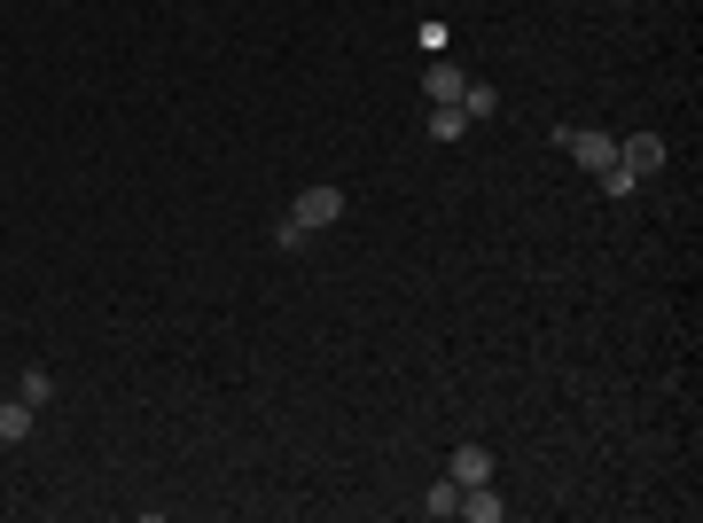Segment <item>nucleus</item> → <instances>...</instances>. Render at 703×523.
<instances>
[{
    "instance_id": "9b49d317",
    "label": "nucleus",
    "mask_w": 703,
    "mask_h": 523,
    "mask_svg": "<svg viewBox=\"0 0 703 523\" xmlns=\"http://www.w3.org/2000/svg\"><path fill=\"white\" fill-rule=\"evenodd\" d=\"M17 399L47 406V399H55V375H47V368H24V375H17Z\"/></svg>"
},
{
    "instance_id": "f03ea898",
    "label": "nucleus",
    "mask_w": 703,
    "mask_h": 523,
    "mask_svg": "<svg viewBox=\"0 0 703 523\" xmlns=\"http://www.w3.org/2000/svg\"><path fill=\"white\" fill-rule=\"evenodd\" d=\"M290 219H298L305 235H321V227H336V219H344V188H305V196L290 204Z\"/></svg>"
},
{
    "instance_id": "423d86ee",
    "label": "nucleus",
    "mask_w": 703,
    "mask_h": 523,
    "mask_svg": "<svg viewBox=\"0 0 703 523\" xmlns=\"http://www.w3.org/2000/svg\"><path fill=\"white\" fill-rule=\"evenodd\" d=\"M32 414H40L32 399H0V446H24L32 438Z\"/></svg>"
},
{
    "instance_id": "20e7f679",
    "label": "nucleus",
    "mask_w": 703,
    "mask_h": 523,
    "mask_svg": "<svg viewBox=\"0 0 703 523\" xmlns=\"http://www.w3.org/2000/svg\"><path fill=\"white\" fill-rule=\"evenodd\" d=\"M446 477H454L462 492H469V484H493V454L469 438V446H454V469H446Z\"/></svg>"
},
{
    "instance_id": "1a4fd4ad",
    "label": "nucleus",
    "mask_w": 703,
    "mask_h": 523,
    "mask_svg": "<svg viewBox=\"0 0 703 523\" xmlns=\"http://www.w3.org/2000/svg\"><path fill=\"white\" fill-rule=\"evenodd\" d=\"M462 133H469L462 102H430V141H462Z\"/></svg>"
},
{
    "instance_id": "7ed1b4c3",
    "label": "nucleus",
    "mask_w": 703,
    "mask_h": 523,
    "mask_svg": "<svg viewBox=\"0 0 703 523\" xmlns=\"http://www.w3.org/2000/svg\"><path fill=\"white\" fill-rule=\"evenodd\" d=\"M618 164L634 172V181H649V172H664V133H626V141H618Z\"/></svg>"
},
{
    "instance_id": "f257e3e1",
    "label": "nucleus",
    "mask_w": 703,
    "mask_h": 523,
    "mask_svg": "<svg viewBox=\"0 0 703 523\" xmlns=\"http://www.w3.org/2000/svg\"><path fill=\"white\" fill-rule=\"evenodd\" d=\"M555 149H571L578 156V172H609V164H618V133H602V126H555Z\"/></svg>"
},
{
    "instance_id": "6e6552de",
    "label": "nucleus",
    "mask_w": 703,
    "mask_h": 523,
    "mask_svg": "<svg viewBox=\"0 0 703 523\" xmlns=\"http://www.w3.org/2000/svg\"><path fill=\"white\" fill-rule=\"evenodd\" d=\"M462 515H469V523H500L508 508H500V492H493V484H469V492H462Z\"/></svg>"
},
{
    "instance_id": "39448f33",
    "label": "nucleus",
    "mask_w": 703,
    "mask_h": 523,
    "mask_svg": "<svg viewBox=\"0 0 703 523\" xmlns=\"http://www.w3.org/2000/svg\"><path fill=\"white\" fill-rule=\"evenodd\" d=\"M462 86H469L462 63H430V70H422V95H430V102H462Z\"/></svg>"
},
{
    "instance_id": "9d476101",
    "label": "nucleus",
    "mask_w": 703,
    "mask_h": 523,
    "mask_svg": "<svg viewBox=\"0 0 703 523\" xmlns=\"http://www.w3.org/2000/svg\"><path fill=\"white\" fill-rule=\"evenodd\" d=\"M493 110H500V95H493V86H477V78H469V86H462V118H469V126H485Z\"/></svg>"
},
{
    "instance_id": "0eeeda50",
    "label": "nucleus",
    "mask_w": 703,
    "mask_h": 523,
    "mask_svg": "<svg viewBox=\"0 0 703 523\" xmlns=\"http://www.w3.org/2000/svg\"><path fill=\"white\" fill-rule=\"evenodd\" d=\"M422 515H430V523H446V515H462V484H454V477H437V484L422 492Z\"/></svg>"
}]
</instances>
